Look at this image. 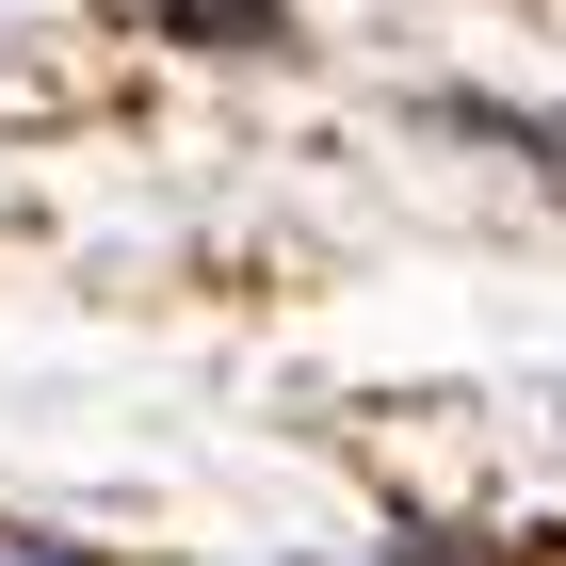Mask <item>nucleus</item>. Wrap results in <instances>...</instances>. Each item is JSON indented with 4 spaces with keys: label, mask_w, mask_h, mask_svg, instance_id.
I'll use <instances>...</instances> for the list:
<instances>
[{
    "label": "nucleus",
    "mask_w": 566,
    "mask_h": 566,
    "mask_svg": "<svg viewBox=\"0 0 566 566\" xmlns=\"http://www.w3.org/2000/svg\"><path fill=\"white\" fill-rule=\"evenodd\" d=\"M178 17H195L211 49H260V33H275V0H178Z\"/></svg>",
    "instance_id": "obj_1"
}]
</instances>
